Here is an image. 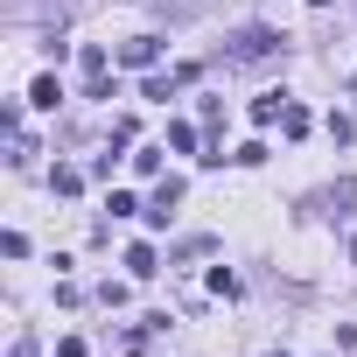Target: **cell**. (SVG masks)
Returning a JSON list of instances; mask_svg holds the SVG:
<instances>
[{
    "mask_svg": "<svg viewBox=\"0 0 357 357\" xmlns=\"http://www.w3.org/2000/svg\"><path fill=\"white\" fill-rule=\"evenodd\" d=\"M273 50H280V36H273V29H245V36L231 43V56H238V63H259V56H273Z\"/></svg>",
    "mask_w": 357,
    "mask_h": 357,
    "instance_id": "obj_1",
    "label": "cell"
},
{
    "mask_svg": "<svg viewBox=\"0 0 357 357\" xmlns=\"http://www.w3.org/2000/svg\"><path fill=\"white\" fill-rule=\"evenodd\" d=\"M119 63H126V70H154V63H161V43H154V36H133V43H119Z\"/></svg>",
    "mask_w": 357,
    "mask_h": 357,
    "instance_id": "obj_2",
    "label": "cell"
},
{
    "mask_svg": "<svg viewBox=\"0 0 357 357\" xmlns=\"http://www.w3.org/2000/svg\"><path fill=\"white\" fill-rule=\"evenodd\" d=\"M29 105H36V112H56V105H63V84H56V77H36V84H29Z\"/></svg>",
    "mask_w": 357,
    "mask_h": 357,
    "instance_id": "obj_3",
    "label": "cell"
},
{
    "mask_svg": "<svg viewBox=\"0 0 357 357\" xmlns=\"http://www.w3.org/2000/svg\"><path fill=\"white\" fill-rule=\"evenodd\" d=\"M280 112H287V91H266V98H252V119H259V126H273Z\"/></svg>",
    "mask_w": 357,
    "mask_h": 357,
    "instance_id": "obj_4",
    "label": "cell"
},
{
    "mask_svg": "<svg viewBox=\"0 0 357 357\" xmlns=\"http://www.w3.org/2000/svg\"><path fill=\"white\" fill-rule=\"evenodd\" d=\"M168 147H175V154H197V126H190V119H168Z\"/></svg>",
    "mask_w": 357,
    "mask_h": 357,
    "instance_id": "obj_5",
    "label": "cell"
},
{
    "mask_svg": "<svg viewBox=\"0 0 357 357\" xmlns=\"http://www.w3.org/2000/svg\"><path fill=\"white\" fill-rule=\"evenodd\" d=\"M50 190H56V197H77L84 175H77V168H50Z\"/></svg>",
    "mask_w": 357,
    "mask_h": 357,
    "instance_id": "obj_6",
    "label": "cell"
},
{
    "mask_svg": "<svg viewBox=\"0 0 357 357\" xmlns=\"http://www.w3.org/2000/svg\"><path fill=\"white\" fill-rule=\"evenodd\" d=\"M175 84H183V77H147V84H140V98H154V105H168V98H175Z\"/></svg>",
    "mask_w": 357,
    "mask_h": 357,
    "instance_id": "obj_7",
    "label": "cell"
},
{
    "mask_svg": "<svg viewBox=\"0 0 357 357\" xmlns=\"http://www.w3.org/2000/svg\"><path fill=\"white\" fill-rule=\"evenodd\" d=\"M280 133H287V140H301V133H308V112H301L294 98H287V112H280Z\"/></svg>",
    "mask_w": 357,
    "mask_h": 357,
    "instance_id": "obj_8",
    "label": "cell"
},
{
    "mask_svg": "<svg viewBox=\"0 0 357 357\" xmlns=\"http://www.w3.org/2000/svg\"><path fill=\"white\" fill-rule=\"evenodd\" d=\"M126 273L147 280V273H154V245H126Z\"/></svg>",
    "mask_w": 357,
    "mask_h": 357,
    "instance_id": "obj_9",
    "label": "cell"
},
{
    "mask_svg": "<svg viewBox=\"0 0 357 357\" xmlns=\"http://www.w3.org/2000/svg\"><path fill=\"white\" fill-rule=\"evenodd\" d=\"M315 8H329V0H315Z\"/></svg>",
    "mask_w": 357,
    "mask_h": 357,
    "instance_id": "obj_10",
    "label": "cell"
},
{
    "mask_svg": "<svg viewBox=\"0 0 357 357\" xmlns=\"http://www.w3.org/2000/svg\"><path fill=\"white\" fill-rule=\"evenodd\" d=\"M273 357H280V350H273Z\"/></svg>",
    "mask_w": 357,
    "mask_h": 357,
    "instance_id": "obj_11",
    "label": "cell"
},
{
    "mask_svg": "<svg viewBox=\"0 0 357 357\" xmlns=\"http://www.w3.org/2000/svg\"><path fill=\"white\" fill-rule=\"evenodd\" d=\"M350 252H357V245H350Z\"/></svg>",
    "mask_w": 357,
    "mask_h": 357,
    "instance_id": "obj_12",
    "label": "cell"
}]
</instances>
